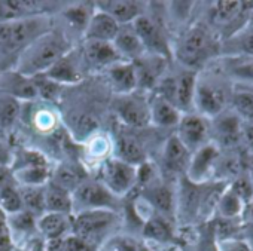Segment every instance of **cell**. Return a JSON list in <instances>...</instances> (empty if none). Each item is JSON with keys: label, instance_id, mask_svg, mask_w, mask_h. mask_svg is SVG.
<instances>
[{"label": "cell", "instance_id": "cell-1", "mask_svg": "<svg viewBox=\"0 0 253 251\" xmlns=\"http://www.w3.org/2000/svg\"><path fill=\"white\" fill-rule=\"evenodd\" d=\"M49 27L51 20L46 15L0 23V73L14 70L26 48L49 32Z\"/></svg>", "mask_w": 253, "mask_h": 251}, {"label": "cell", "instance_id": "cell-2", "mask_svg": "<svg viewBox=\"0 0 253 251\" xmlns=\"http://www.w3.org/2000/svg\"><path fill=\"white\" fill-rule=\"evenodd\" d=\"M70 51V40L63 33L49 30L26 48V51L18 58L14 70L26 77H36L48 72Z\"/></svg>", "mask_w": 253, "mask_h": 251}, {"label": "cell", "instance_id": "cell-3", "mask_svg": "<svg viewBox=\"0 0 253 251\" xmlns=\"http://www.w3.org/2000/svg\"><path fill=\"white\" fill-rule=\"evenodd\" d=\"M216 51L217 43L210 32L204 27H192L179 40L176 55L188 70L195 72V69L204 66Z\"/></svg>", "mask_w": 253, "mask_h": 251}, {"label": "cell", "instance_id": "cell-4", "mask_svg": "<svg viewBox=\"0 0 253 251\" xmlns=\"http://www.w3.org/2000/svg\"><path fill=\"white\" fill-rule=\"evenodd\" d=\"M197 79L198 76L194 70H183L174 76H166L157 85L155 94L170 101L180 113H191Z\"/></svg>", "mask_w": 253, "mask_h": 251}, {"label": "cell", "instance_id": "cell-5", "mask_svg": "<svg viewBox=\"0 0 253 251\" xmlns=\"http://www.w3.org/2000/svg\"><path fill=\"white\" fill-rule=\"evenodd\" d=\"M113 110L119 120L130 128H146L151 123L149 100L139 91L118 95L113 101Z\"/></svg>", "mask_w": 253, "mask_h": 251}, {"label": "cell", "instance_id": "cell-6", "mask_svg": "<svg viewBox=\"0 0 253 251\" xmlns=\"http://www.w3.org/2000/svg\"><path fill=\"white\" fill-rule=\"evenodd\" d=\"M229 95L223 85L211 80L197 79L194 107L200 111L203 117H217L225 111Z\"/></svg>", "mask_w": 253, "mask_h": 251}, {"label": "cell", "instance_id": "cell-7", "mask_svg": "<svg viewBox=\"0 0 253 251\" xmlns=\"http://www.w3.org/2000/svg\"><path fill=\"white\" fill-rule=\"evenodd\" d=\"M116 221V214L112 210H82L73 220L76 236L84 242H89L101 236Z\"/></svg>", "mask_w": 253, "mask_h": 251}, {"label": "cell", "instance_id": "cell-8", "mask_svg": "<svg viewBox=\"0 0 253 251\" xmlns=\"http://www.w3.org/2000/svg\"><path fill=\"white\" fill-rule=\"evenodd\" d=\"M101 183L115 196L125 195L137 183V170L119 159H106L101 165Z\"/></svg>", "mask_w": 253, "mask_h": 251}, {"label": "cell", "instance_id": "cell-9", "mask_svg": "<svg viewBox=\"0 0 253 251\" xmlns=\"http://www.w3.org/2000/svg\"><path fill=\"white\" fill-rule=\"evenodd\" d=\"M176 137L180 143L189 150V153H195L198 149L209 143L210 137V127L207 119L201 114L195 113H185L182 114L177 123V134Z\"/></svg>", "mask_w": 253, "mask_h": 251}, {"label": "cell", "instance_id": "cell-10", "mask_svg": "<svg viewBox=\"0 0 253 251\" xmlns=\"http://www.w3.org/2000/svg\"><path fill=\"white\" fill-rule=\"evenodd\" d=\"M72 199L84 210H112L116 204V196L101 181L91 180H84L72 192Z\"/></svg>", "mask_w": 253, "mask_h": 251}, {"label": "cell", "instance_id": "cell-11", "mask_svg": "<svg viewBox=\"0 0 253 251\" xmlns=\"http://www.w3.org/2000/svg\"><path fill=\"white\" fill-rule=\"evenodd\" d=\"M131 26L134 27L137 36L140 37V40L146 49V54L160 55L164 58H167L170 55L169 45L166 42L163 30L151 17L142 14Z\"/></svg>", "mask_w": 253, "mask_h": 251}, {"label": "cell", "instance_id": "cell-12", "mask_svg": "<svg viewBox=\"0 0 253 251\" xmlns=\"http://www.w3.org/2000/svg\"><path fill=\"white\" fill-rule=\"evenodd\" d=\"M166 60L167 58L160 57V55L145 54L136 61H131L134 66V72H136L137 91L143 92V91H151L157 88L166 70Z\"/></svg>", "mask_w": 253, "mask_h": 251}, {"label": "cell", "instance_id": "cell-13", "mask_svg": "<svg viewBox=\"0 0 253 251\" xmlns=\"http://www.w3.org/2000/svg\"><path fill=\"white\" fill-rule=\"evenodd\" d=\"M219 155H220L219 147L211 143H207L195 153H192L186 170L188 180L195 184H203L210 177V174L214 173V165Z\"/></svg>", "mask_w": 253, "mask_h": 251}, {"label": "cell", "instance_id": "cell-14", "mask_svg": "<svg viewBox=\"0 0 253 251\" xmlns=\"http://www.w3.org/2000/svg\"><path fill=\"white\" fill-rule=\"evenodd\" d=\"M82 55H84V63L98 70H106L107 67L119 61H124L112 42L85 40L82 48Z\"/></svg>", "mask_w": 253, "mask_h": 251}, {"label": "cell", "instance_id": "cell-15", "mask_svg": "<svg viewBox=\"0 0 253 251\" xmlns=\"http://www.w3.org/2000/svg\"><path fill=\"white\" fill-rule=\"evenodd\" d=\"M0 94L9 95L18 101L38 98V91L32 77H26L17 70L0 73Z\"/></svg>", "mask_w": 253, "mask_h": 251}, {"label": "cell", "instance_id": "cell-16", "mask_svg": "<svg viewBox=\"0 0 253 251\" xmlns=\"http://www.w3.org/2000/svg\"><path fill=\"white\" fill-rule=\"evenodd\" d=\"M119 24L107 14L95 11L91 14L86 27L84 30L85 40H98V42H113L119 32Z\"/></svg>", "mask_w": 253, "mask_h": 251}, {"label": "cell", "instance_id": "cell-17", "mask_svg": "<svg viewBox=\"0 0 253 251\" xmlns=\"http://www.w3.org/2000/svg\"><path fill=\"white\" fill-rule=\"evenodd\" d=\"M112 43L124 61H136L146 54V49L131 24L121 26Z\"/></svg>", "mask_w": 253, "mask_h": 251}, {"label": "cell", "instance_id": "cell-18", "mask_svg": "<svg viewBox=\"0 0 253 251\" xmlns=\"http://www.w3.org/2000/svg\"><path fill=\"white\" fill-rule=\"evenodd\" d=\"M106 74L118 95H125L137 91V79L131 61H119L107 67Z\"/></svg>", "mask_w": 253, "mask_h": 251}, {"label": "cell", "instance_id": "cell-19", "mask_svg": "<svg viewBox=\"0 0 253 251\" xmlns=\"http://www.w3.org/2000/svg\"><path fill=\"white\" fill-rule=\"evenodd\" d=\"M214 123V134L217 140V147L234 149L241 142L243 123L237 114H219Z\"/></svg>", "mask_w": 253, "mask_h": 251}, {"label": "cell", "instance_id": "cell-20", "mask_svg": "<svg viewBox=\"0 0 253 251\" xmlns=\"http://www.w3.org/2000/svg\"><path fill=\"white\" fill-rule=\"evenodd\" d=\"M97 9L110 15L119 26L133 24L140 15L142 8L137 2L128 0H110V2H98Z\"/></svg>", "mask_w": 253, "mask_h": 251}, {"label": "cell", "instance_id": "cell-21", "mask_svg": "<svg viewBox=\"0 0 253 251\" xmlns=\"http://www.w3.org/2000/svg\"><path fill=\"white\" fill-rule=\"evenodd\" d=\"M149 111H151V123L161 128L177 127L182 117V113L167 100L160 95H154L149 100Z\"/></svg>", "mask_w": 253, "mask_h": 251}, {"label": "cell", "instance_id": "cell-22", "mask_svg": "<svg viewBox=\"0 0 253 251\" xmlns=\"http://www.w3.org/2000/svg\"><path fill=\"white\" fill-rule=\"evenodd\" d=\"M116 159L133 167H140L146 162V153L142 143L131 134L122 133L116 137Z\"/></svg>", "mask_w": 253, "mask_h": 251}, {"label": "cell", "instance_id": "cell-23", "mask_svg": "<svg viewBox=\"0 0 253 251\" xmlns=\"http://www.w3.org/2000/svg\"><path fill=\"white\" fill-rule=\"evenodd\" d=\"M78 58L73 54V49L64 55L61 60H58L48 72L43 73V76H46L48 79L63 85V83H76L81 80V72H79V66L76 64Z\"/></svg>", "mask_w": 253, "mask_h": 251}, {"label": "cell", "instance_id": "cell-24", "mask_svg": "<svg viewBox=\"0 0 253 251\" xmlns=\"http://www.w3.org/2000/svg\"><path fill=\"white\" fill-rule=\"evenodd\" d=\"M163 161L169 171L171 173H182L188 170L191 153L189 150L180 143V140L173 136L167 140L163 152Z\"/></svg>", "mask_w": 253, "mask_h": 251}, {"label": "cell", "instance_id": "cell-25", "mask_svg": "<svg viewBox=\"0 0 253 251\" xmlns=\"http://www.w3.org/2000/svg\"><path fill=\"white\" fill-rule=\"evenodd\" d=\"M43 199L46 213H60L67 214L73 208L72 193L58 187L52 181H48L43 186Z\"/></svg>", "mask_w": 253, "mask_h": 251}, {"label": "cell", "instance_id": "cell-26", "mask_svg": "<svg viewBox=\"0 0 253 251\" xmlns=\"http://www.w3.org/2000/svg\"><path fill=\"white\" fill-rule=\"evenodd\" d=\"M143 196L146 201L161 214H171L174 210V196L173 192L164 186V184H157V183H148L146 189L143 192Z\"/></svg>", "mask_w": 253, "mask_h": 251}, {"label": "cell", "instance_id": "cell-27", "mask_svg": "<svg viewBox=\"0 0 253 251\" xmlns=\"http://www.w3.org/2000/svg\"><path fill=\"white\" fill-rule=\"evenodd\" d=\"M38 5L35 2H20V0H5L0 2V23L20 20L38 15Z\"/></svg>", "mask_w": 253, "mask_h": 251}, {"label": "cell", "instance_id": "cell-28", "mask_svg": "<svg viewBox=\"0 0 253 251\" xmlns=\"http://www.w3.org/2000/svg\"><path fill=\"white\" fill-rule=\"evenodd\" d=\"M38 227L48 239H57L69 229L67 214L45 213L41 215V218L38 221Z\"/></svg>", "mask_w": 253, "mask_h": 251}, {"label": "cell", "instance_id": "cell-29", "mask_svg": "<svg viewBox=\"0 0 253 251\" xmlns=\"http://www.w3.org/2000/svg\"><path fill=\"white\" fill-rule=\"evenodd\" d=\"M84 180H85L84 173H82L79 168L73 167V165H63V167H60V168L54 173V176H52V183L57 184L58 187H61V189L70 192V193H72Z\"/></svg>", "mask_w": 253, "mask_h": 251}, {"label": "cell", "instance_id": "cell-30", "mask_svg": "<svg viewBox=\"0 0 253 251\" xmlns=\"http://www.w3.org/2000/svg\"><path fill=\"white\" fill-rule=\"evenodd\" d=\"M231 104L235 114L244 122L253 120V91L252 89H234L231 94Z\"/></svg>", "mask_w": 253, "mask_h": 251}, {"label": "cell", "instance_id": "cell-31", "mask_svg": "<svg viewBox=\"0 0 253 251\" xmlns=\"http://www.w3.org/2000/svg\"><path fill=\"white\" fill-rule=\"evenodd\" d=\"M23 199V207L27 213L41 214L45 213V199H43V186H23L20 189Z\"/></svg>", "mask_w": 253, "mask_h": 251}, {"label": "cell", "instance_id": "cell-32", "mask_svg": "<svg viewBox=\"0 0 253 251\" xmlns=\"http://www.w3.org/2000/svg\"><path fill=\"white\" fill-rule=\"evenodd\" d=\"M21 114V103L9 95L0 94V127L9 128Z\"/></svg>", "mask_w": 253, "mask_h": 251}, {"label": "cell", "instance_id": "cell-33", "mask_svg": "<svg viewBox=\"0 0 253 251\" xmlns=\"http://www.w3.org/2000/svg\"><path fill=\"white\" fill-rule=\"evenodd\" d=\"M15 177L23 186H43L48 183L49 171L46 170V165L21 167Z\"/></svg>", "mask_w": 253, "mask_h": 251}, {"label": "cell", "instance_id": "cell-34", "mask_svg": "<svg viewBox=\"0 0 253 251\" xmlns=\"http://www.w3.org/2000/svg\"><path fill=\"white\" fill-rule=\"evenodd\" d=\"M243 208H244V204L229 189H225L220 193L217 210L222 218H240Z\"/></svg>", "mask_w": 253, "mask_h": 251}, {"label": "cell", "instance_id": "cell-35", "mask_svg": "<svg viewBox=\"0 0 253 251\" xmlns=\"http://www.w3.org/2000/svg\"><path fill=\"white\" fill-rule=\"evenodd\" d=\"M143 235L149 239L158 241V242H167L173 238L171 227L163 217H152L145 223Z\"/></svg>", "mask_w": 253, "mask_h": 251}, {"label": "cell", "instance_id": "cell-36", "mask_svg": "<svg viewBox=\"0 0 253 251\" xmlns=\"http://www.w3.org/2000/svg\"><path fill=\"white\" fill-rule=\"evenodd\" d=\"M243 9L241 2H217L213 8V20L219 24H229L241 15Z\"/></svg>", "mask_w": 253, "mask_h": 251}, {"label": "cell", "instance_id": "cell-37", "mask_svg": "<svg viewBox=\"0 0 253 251\" xmlns=\"http://www.w3.org/2000/svg\"><path fill=\"white\" fill-rule=\"evenodd\" d=\"M0 210L8 214H17L24 210L20 190L12 184L0 189Z\"/></svg>", "mask_w": 253, "mask_h": 251}, {"label": "cell", "instance_id": "cell-38", "mask_svg": "<svg viewBox=\"0 0 253 251\" xmlns=\"http://www.w3.org/2000/svg\"><path fill=\"white\" fill-rule=\"evenodd\" d=\"M228 46H232L237 54L244 55L246 58H253V30L244 29L238 32L229 42Z\"/></svg>", "mask_w": 253, "mask_h": 251}, {"label": "cell", "instance_id": "cell-39", "mask_svg": "<svg viewBox=\"0 0 253 251\" xmlns=\"http://www.w3.org/2000/svg\"><path fill=\"white\" fill-rule=\"evenodd\" d=\"M228 189L246 205L253 201V181L247 177V174H241L235 180L231 181Z\"/></svg>", "mask_w": 253, "mask_h": 251}, {"label": "cell", "instance_id": "cell-40", "mask_svg": "<svg viewBox=\"0 0 253 251\" xmlns=\"http://www.w3.org/2000/svg\"><path fill=\"white\" fill-rule=\"evenodd\" d=\"M32 79L35 82V86H36V91H38V97H42L45 100H55L58 97V94L61 92L63 85L48 79L43 74H39V76L32 77Z\"/></svg>", "mask_w": 253, "mask_h": 251}, {"label": "cell", "instance_id": "cell-41", "mask_svg": "<svg viewBox=\"0 0 253 251\" xmlns=\"http://www.w3.org/2000/svg\"><path fill=\"white\" fill-rule=\"evenodd\" d=\"M106 251H137V244L125 236H118L107 241Z\"/></svg>", "mask_w": 253, "mask_h": 251}, {"label": "cell", "instance_id": "cell-42", "mask_svg": "<svg viewBox=\"0 0 253 251\" xmlns=\"http://www.w3.org/2000/svg\"><path fill=\"white\" fill-rule=\"evenodd\" d=\"M231 73L241 80L253 82V58H246V61H240L232 66Z\"/></svg>", "mask_w": 253, "mask_h": 251}, {"label": "cell", "instance_id": "cell-43", "mask_svg": "<svg viewBox=\"0 0 253 251\" xmlns=\"http://www.w3.org/2000/svg\"><path fill=\"white\" fill-rule=\"evenodd\" d=\"M240 223L250 235H253V201L244 205L240 215Z\"/></svg>", "mask_w": 253, "mask_h": 251}, {"label": "cell", "instance_id": "cell-44", "mask_svg": "<svg viewBox=\"0 0 253 251\" xmlns=\"http://www.w3.org/2000/svg\"><path fill=\"white\" fill-rule=\"evenodd\" d=\"M241 142L249 152H253V120L244 122L241 128Z\"/></svg>", "mask_w": 253, "mask_h": 251}, {"label": "cell", "instance_id": "cell-45", "mask_svg": "<svg viewBox=\"0 0 253 251\" xmlns=\"http://www.w3.org/2000/svg\"><path fill=\"white\" fill-rule=\"evenodd\" d=\"M9 247V229L5 218V213L0 210V250H6Z\"/></svg>", "mask_w": 253, "mask_h": 251}, {"label": "cell", "instance_id": "cell-46", "mask_svg": "<svg viewBox=\"0 0 253 251\" xmlns=\"http://www.w3.org/2000/svg\"><path fill=\"white\" fill-rule=\"evenodd\" d=\"M63 251H88V244L79 239L78 236L69 238L63 245Z\"/></svg>", "mask_w": 253, "mask_h": 251}, {"label": "cell", "instance_id": "cell-47", "mask_svg": "<svg viewBox=\"0 0 253 251\" xmlns=\"http://www.w3.org/2000/svg\"><path fill=\"white\" fill-rule=\"evenodd\" d=\"M222 251H250L249 245L238 239L222 241Z\"/></svg>", "mask_w": 253, "mask_h": 251}, {"label": "cell", "instance_id": "cell-48", "mask_svg": "<svg viewBox=\"0 0 253 251\" xmlns=\"http://www.w3.org/2000/svg\"><path fill=\"white\" fill-rule=\"evenodd\" d=\"M244 162V171H247V177L253 181V152H247Z\"/></svg>", "mask_w": 253, "mask_h": 251}, {"label": "cell", "instance_id": "cell-49", "mask_svg": "<svg viewBox=\"0 0 253 251\" xmlns=\"http://www.w3.org/2000/svg\"><path fill=\"white\" fill-rule=\"evenodd\" d=\"M11 184V176L6 170H0V189Z\"/></svg>", "mask_w": 253, "mask_h": 251}, {"label": "cell", "instance_id": "cell-50", "mask_svg": "<svg viewBox=\"0 0 253 251\" xmlns=\"http://www.w3.org/2000/svg\"><path fill=\"white\" fill-rule=\"evenodd\" d=\"M246 29H249V30H253V9H252V11L249 12V15H247Z\"/></svg>", "mask_w": 253, "mask_h": 251}]
</instances>
